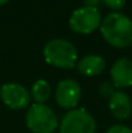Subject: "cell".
Listing matches in <instances>:
<instances>
[{
	"mask_svg": "<svg viewBox=\"0 0 132 133\" xmlns=\"http://www.w3.org/2000/svg\"><path fill=\"white\" fill-rule=\"evenodd\" d=\"M58 133H96V122L87 110L74 109L64 115Z\"/></svg>",
	"mask_w": 132,
	"mask_h": 133,
	"instance_id": "5",
	"label": "cell"
},
{
	"mask_svg": "<svg viewBox=\"0 0 132 133\" xmlns=\"http://www.w3.org/2000/svg\"><path fill=\"white\" fill-rule=\"evenodd\" d=\"M101 22H102V17L98 8L87 6V5L75 9L69 18L70 29L74 32L80 35L92 34L95 30L100 29Z\"/></svg>",
	"mask_w": 132,
	"mask_h": 133,
	"instance_id": "4",
	"label": "cell"
},
{
	"mask_svg": "<svg viewBox=\"0 0 132 133\" xmlns=\"http://www.w3.org/2000/svg\"><path fill=\"white\" fill-rule=\"evenodd\" d=\"M106 133H132V129L122 124H115V125H111L106 131Z\"/></svg>",
	"mask_w": 132,
	"mask_h": 133,
	"instance_id": "14",
	"label": "cell"
},
{
	"mask_svg": "<svg viewBox=\"0 0 132 133\" xmlns=\"http://www.w3.org/2000/svg\"><path fill=\"white\" fill-rule=\"evenodd\" d=\"M111 83L117 88H128L132 85V59L118 58L110 69Z\"/></svg>",
	"mask_w": 132,
	"mask_h": 133,
	"instance_id": "8",
	"label": "cell"
},
{
	"mask_svg": "<svg viewBox=\"0 0 132 133\" xmlns=\"http://www.w3.org/2000/svg\"><path fill=\"white\" fill-rule=\"evenodd\" d=\"M77 69L84 76H96L104 71L105 59L97 54H88L77 62Z\"/></svg>",
	"mask_w": 132,
	"mask_h": 133,
	"instance_id": "10",
	"label": "cell"
},
{
	"mask_svg": "<svg viewBox=\"0 0 132 133\" xmlns=\"http://www.w3.org/2000/svg\"><path fill=\"white\" fill-rule=\"evenodd\" d=\"M56 102L65 110H74L82 97V88L78 82L73 79L61 80L54 90Z\"/></svg>",
	"mask_w": 132,
	"mask_h": 133,
	"instance_id": "7",
	"label": "cell"
},
{
	"mask_svg": "<svg viewBox=\"0 0 132 133\" xmlns=\"http://www.w3.org/2000/svg\"><path fill=\"white\" fill-rule=\"evenodd\" d=\"M1 101L12 110H22L30 105L31 94L20 83H5L0 88Z\"/></svg>",
	"mask_w": 132,
	"mask_h": 133,
	"instance_id": "6",
	"label": "cell"
},
{
	"mask_svg": "<svg viewBox=\"0 0 132 133\" xmlns=\"http://www.w3.org/2000/svg\"><path fill=\"white\" fill-rule=\"evenodd\" d=\"M83 1L87 6H95V8H97L101 3V0H83Z\"/></svg>",
	"mask_w": 132,
	"mask_h": 133,
	"instance_id": "15",
	"label": "cell"
},
{
	"mask_svg": "<svg viewBox=\"0 0 132 133\" xmlns=\"http://www.w3.org/2000/svg\"><path fill=\"white\" fill-rule=\"evenodd\" d=\"M104 40L114 48H128L132 45V21L121 12H113L104 17L100 25Z\"/></svg>",
	"mask_w": 132,
	"mask_h": 133,
	"instance_id": "1",
	"label": "cell"
},
{
	"mask_svg": "<svg viewBox=\"0 0 132 133\" xmlns=\"http://www.w3.org/2000/svg\"><path fill=\"white\" fill-rule=\"evenodd\" d=\"M44 59L48 65L57 69L70 70L77 66L78 52L77 48L69 40L65 39H52L43 48Z\"/></svg>",
	"mask_w": 132,
	"mask_h": 133,
	"instance_id": "2",
	"label": "cell"
},
{
	"mask_svg": "<svg viewBox=\"0 0 132 133\" xmlns=\"http://www.w3.org/2000/svg\"><path fill=\"white\" fill-rule=\"evenodd\" d=\"M25 122L33 133H53L58 128L54 111L45 103H34L27 109Z\"/></svg>",
	"mask_w": 132,
	"mask_h": 133,
	"instance_id": "3",
	"label": "cell"
},
{
	"mask_svg": "<svg viewBox=\"0 0 132 133\" xmlns=\"http://www.w3.org/2000/svg\"><path fill=\"white\" fill-rule=\"evenodd\" d=\"M51 92H52L51 84H49L47 80H44V79H39V80H36V82L33 84L31 93H30V94H31L33 99H34L36 103L44 105V103L49 99Z\"/></svg>",
	"mask_w": 132,
	"mask_h": 133,
	"instance_id": "11",
	"label": "cell"
},
{
	"mask_svg": "<svg viewBox=\"0 0 132 133\" xmlns=\"http://www.w3.org/2000/svg\"><path fill=\"white\" fill-rule=\"evenodd\" d=\"M109 109L118 120H127L132 114V102L123 90H115L109 98Z\"/></svg>",
	"mask_w": 132,
	"mask_h": 133,
	"instance_id": "9",
	"label": "cell"
},
{
	"mask_svg": "<svg viewBox=\"0 0 132 133\" xmlns=\"http://www.w3.org/2000/svg\"><path fill=\"white\" fill-rule=\"evenodd\" d=\"M114 92H115L114 90V84L111 82H104L98 87V93L104 98H110L114 94Z\"/></svg>",
	"mask_w": 132,
	"mask_h": 133,
	"instance_id": "12",
	"label": "cell"
},
{
	"mask_svg": "<svg viewBox=\"0 0 132 133\" xmlns=\"http://www.w3.org/2000/svg\"><path fill=\"white\" fill-rule=\"evenodd\" d=\"M8 1H9V0H0V6H1V5H4V4H7Z\"/></svg>",
	"mask_w": 132,
	"mask_h": 133,
	"instance_id": "16",
	"label": "cell"
},
{
	"mask_svg": "<svg viewBox=\"0 0 132 133\" xmlns=\"http://www.w3.org/2000/svg\"><path fill=\"white\" fill-rule=\"evenodd\" d=\"M101 3H104L108 8H110L115 12L121 10L126 5V0H101Z\"/></svg>",
	"mask_w": 132,
	"mask_h": 133,
	"instance_id": "13",
	"label": "cell"
}]
</instances>
